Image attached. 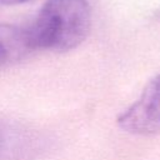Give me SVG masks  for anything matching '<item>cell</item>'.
<instances>
[{
  "instance_id": "obj_1",
  "label": "cell",
  "mask_w": 160,
  "mask_h": 160,
  "mask_svg": "<svg viewBox=\"0 0 160 160\" xmlns=\"http://www.w3.org/2000/svg\"><path fill=\"white\" fill-rule=\"evenodd\" d=\"M90 26L88 0H46L26 29L34 50L68 51L86 39Z\"/></svg>"
},
{
  "instance_id": "obj_2",
  "label": "cell",
  "mask_w": 160,
  "mask_h": 160,
  "mask_svg": "<svg viewBox=\"0 0 160 160\" xmlns=\"http://www.w3.org/2000/svg\"><path fill=\"white\" fill-rule=\"evenodd\" d=\"M118 125L124 131L136 135L160 131V74L152 78L139 99L120 114Z\"/></svg>"
},
{
  "instance_id": "obj_3",
  "label": "cell",
  "mask_w": 160,
  "mask_h": 160,
  "mask_svg": "<svg viewBox=\"0 0 160 160\" xmlns=\"http://www.w3.org/2000/svg\"><path fill=\"white\" fill-rule=\"evenodd\" d=\"M34 51L28 29L0 24V66L12 65Z\"/></svg>"
},
{
  "instance_id": "obj_4",
  "label": "cell",
  "mask_w": 160,
  "mask_h": 160,
  "mask_svg": "<svg viewBox=\"0 0 160 160\" xmlns=\"http://www.w3.org/2000/svg\"><path fill=\"white\" fill-rule=\"evenodd\" d=\"M35 138L24 129L0 126V160H20L34 151Z\"/></svg>"
},
{
  "instance_id": "obj_5",
  "label": "cell",
  "mask_w": 160,
  "mask_h": 160,
  "mask_svg": "<svg viewBox=\"0 0 160 160\" xmlns=\"http://www.w3.org/2000/svg\"><path fill=\"white\" fill-rule=\"evenodd\" d=\"M29 0H0V5H18V4H22L26 2Z\"/></svg>"
}]
</instances>
